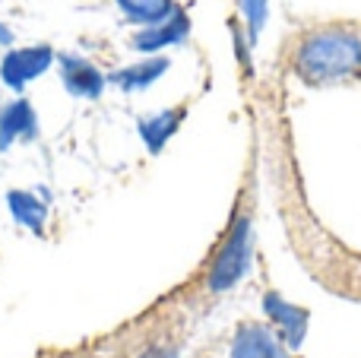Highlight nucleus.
I'll return each mask as SVG.
<instances>
[{"instance_id": "1", "label": "nucleus", "mask_w": 361, "mask_h": 358, "mask_svg": "<svg viewBox=\"0 0 361 358\" xmlns=\"http://www.w3.org/2000/svg\"><path fill=\"white\" fill-rule=\"evenodd\" d=\"M295 70L311 82H330L361 70V35L349 29H320L295 51Z\"/></svg>"}, {"instance_id": "2", "label": "nucleus", "mask_w": 361, "mask_h": 358, "mask_svg": "<svg viewBox=\"0 0 361 358\" xmlns=\"http://www.w3.org/2000/svg\"><path fill=\"white\" fill-rule=\"evenodd\" d=\"M254 226H250V216H235L225 232V241L219 245L216 257L209 264V273H206V289L212 295L219 292H228L247 276L250 270V257H254Z\"/></svg>"}, {"instance_id": "3", "label": "nucleus", "mask_w": 361, "mask_h": 358, "mask_svg": "<svg viewBox=\"0 0 361 358\" xmlns=\"http://www.w3.org/2000/svg\"><path fill=\"white\" fill-rule=\"evenodd\" d=\"M54 61H57V54H54V48H48V44H35V48H10L4 54V63H0V80L19 92L25 82L38 80Z\"/></svg>"}, {"instance_id": "4", "label": "nucleus", "mask_w": 361, "mask_h": 358, "mask_svg": "<svg viewBox=\"0 0 361 358\" xmlns=\"http://www.w3.org/2000/svg\"><path fill=\"white\" fill-rule=\"evenodd\" d=\"M263 311H267L269 323L276 327L279 340L286 342L288 349H298L301 342H305V336H307V321H311L307 308H298V304L286 302V298L276 295V292H267V295H263Z\"/></svg>"}, {"instance_id": "5", "label": "nucleus", "mask_w": 361, "mask_h": 358, "mask_svg": "<svg viewBox=\"0 0 361 358\" xmlns=\"http://www.w3.org/2000/svg\"><path fill=\"white\" fill-rule=\"evenodd\" d=\"M57 67H61L63 89L76 99H99L108 82V76L80 54H57Z\"/></svg>"}, {"instance_id": "6", "label": "nucleus", "mask_w": 361, "mask_h": 358, "mask_svg": "<svg viewBox=\"0 0 361 358\" xmlns=\"http://www.w3.org/2000/svg\"><path fill=\"white\" fill-rule=\"evenodd\" d=\"M228 358H288V346L263 323H241L235 330Z\"/></svg>"}, {"instance_id": "7", "label": "nucleus", "mask_w": 361, "mask_h": 358, "mask_svg": "<svg viewBox=\"0 0 361 358\" xmlns=\"http://www.w3.org/2000/svg\"><path fill=\"white\" fill-rule=\"evenodd\" d=\"M16 140H38V114L29 99H13L0 108V152Z\"/></svg>"}, {"instance_id": "8", "label": "nucleus", "mask_w": 361, "mask_h": 358, "mask_svg": "<svg viewBox=\"0 0 361 358\" xmlns=\"http://www.w3.org/2000/svg\"><path fill=\"white\" fill-rule=\"evenodd\" d=\"M187 35H190V19H187L184 10H175L165 23L143 25V29L133 35V48L143 51V54H156V51H162V48L187 42Z\"/></svg>"}, {"instance_id": "9", "label": "nucleus", "mask_w": 361, "mask_h": 358, "mask_svg": "<svg viewBox=\"0 0 361 358\" xmlns=\"http://www.w3.org/2000/svg\"><path fill=\"white\" fill-rule=\"evenodd\" d=\"M184 114H187L184 108H165V111L149 114V118L140 121V137H143L146 149H149L152 156H156V152H162L165 143H169V140L178 133Z\"/></svg>"}, {"instance_id": "10", "label": "nucleus", "mask_w": 361, "mask_h": 358, "mask_svg": "<svg viewBox=\"0 0 361 358\" xmlns=\"http://www.w3.org/2000/svg\"><path fill=\"white\" fill-rule=\"evenodd\" d=\"M169 57H146L143 63H133V67H124V70H114L111 76H108V82H114V86H121L124 92H137V89H146L152 86V82L159 80V76L169 70Z\"/></svg>"}, {"instance_id": "11", "label": "nucleus", "mask_w": 361, "mask_h": 358, "mask_svg": "<svg viewBox=\"0 0 361 358\" xmlns=\"http://www.w3.org/2000/svg\"><path fill=\"white\" fill-rule=\"evenodd\" d=\"M6 203H10L13 219H16L23 228H29V232H35V235L44 232L48 206H44L35 194H29V190H10V194H6Z\"/></svg>"}, {"instance_id": "12", "label": "nucleus", "mask_w": 361, "mask_h": 358, "mask_svg": "<svg viewBox=\"0 0 361 358\" xmlns=\"http://www.w3.org/2000/svg\"><path fill=\"white\" fill-rule=\"evenodd\" d=\"M118 10L130 19L133 25H156L165 23L178 10L175 0H114Z\"/></svg>"}, {"instance_id": "13", "label": "nucleus", "mask_w": 361, "mask_h": 358, "mask_svg": "<svg viewBox=\"0 0 361 358\" xmlns=\"http://www.w3.org/2000/svg\"><path fill=\"white\" fill-rule=\"evenodd\" d=\"M244 13V29H247V42L250 48H257V38H260L263 25H267V16H269V4L267 0H238Z\"/></svg>"}, {"instance_id": "14", "label": "nucleus", "mask_w": 361, "mask_h": 358, "mask_svg": "<svg viewBox=\"0 0 361 358\" xmlns=\"http://www.w3.org/2000/svg\"><path fill=\"white\" fill-rule=\"evenodd\" d=\"M143 358H178V349L175 346H162V349H146Z\"/></svg>"}, {"instance_id": "15", "label": "nucleus", "mask_w": 361, "mask_h": 358, "mask_svg": "<svg viewBox=\"0 0 361 358\" xmlns=\"http://www.w3.org/2000/svg\"><path fill=\"white\" fill-rule=\"evenodd\" d=\"M0 44H6V48H10V44H13V32L6 29L4 23H0Z\"/></svg>"}]
</instances>
